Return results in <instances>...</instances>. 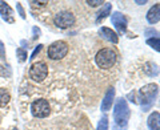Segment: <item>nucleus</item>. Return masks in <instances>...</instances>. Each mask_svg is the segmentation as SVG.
Returning <instances> with one entry per match:
<instances>
[{"mask_svg": "<svg viewBox=\"0 0 160 130\" xmlns=\"http://www.w3.org/2000/svg\"><path fill=\"white\" fill-rule=\"evenodd\" d=\"M128 118H129V108L127 105V101L124 98H119L116 101V105H115V109H113L115 122H116L118 126L126 129Z\"/></svg>", "mask_w": 160, "mask_h": 130, "instance_id": "f257e3e1", "label": "nucleus"}, {"mask_svg": "<svg viewBox=\"0 0 160 130\" xmlns=\"http://www.w3.org/2000/svg\"><path fill=\"white\" fill-rule=\"evenodd\" d=\"M118 60V54L112 48H103L96 53L95 61H96L98 67L102 69H109L112 68Z\"/></svg>", "mask_w": 160, "mask_h": 130, "instance_id": "f03ea898", "label": "nucleus"}, {"mask_svg": "<svg viewBox=\"0 0 160 130\" xmlns=\"http://www.w3.org/2000/svg\"><path fill=\"white\" fill-rule=\"evenodd\" d=\"M158 92H159V88H158L156 84H148L140 89L139 100H140V104H142L144 112L148 110V109L152 106L153 100L158 96Z\"/></svg>", "mask_w": 160, "mask_h": 130, "instance_id": "7ed1b4c3", "label": "nucleus"}, {"mask_svg": "<svg viewBox=\"0 0 160 130\" xmlns=\"http://www.w3.org/2000/svg\"><path fill=\"white\" fill-rule=\"evenodd\" d=\"M69 47L66 41H55L48 47L47 56L51 60H62L67 56Z\"/></svg>", "mask_w": 160, "mask_h": 130, "instance_id": "20e7f679", "label": "nucleus"}, {"mask_svg": "<svg viewBox=\"0 0 160 130\" xmlns=\"http://www.w3.org/2000/svg\"><path fill=\"white\" fill-rule=\"evenodd\" d=\"M48 76V65L44 61L33 63L29 68V78L35 82H43Z\"/></svg>", "mask_w": 160, "mask_h": 130, "instance_id": "39448f33", "label": "nucleus"}, {"mask_svg": "<svg viewBox=\"0 0 160 130\" xmlns=\"http://www.w3.org/2000/svg\"><path fill=\"white\" fill-rule=\"evenodd\" d=\"M31 112L33 114V117L46 118L51 113V106H49V102L46 98H38L31 105Z\"/></svg>", "mask_w": 160, "mask_h": 130, "instance_id": "423d86ee", "label": "nucleus"}, {"mask_svg": "<svg viewBox=\"0 0 160 130\" xmlns=\"http://www.w3.org/2000/svg\"><path fill=\"white\" fill-rule=\"evenodd\" d=\"M53 23L60 29H67L75 24V15L69 11H62L56 13V16L53 19Z\"/></svg>", "mask_w": 160, "mask_h": 130, "instance_id": "0eeeda50", "label": "nucleus"}, {"mask_svg": "<svg viewBox=\"0 0 160 130\" xmlns=\"http://www.w3.org/2000/svg\"><path fill=\"white\" fill-rule=\"evenodd\" d=\"M112 24L118 29L119 33H124L127 31V19L120 12H115L112 15Z\"/></svg>", "mask_w": 160, "mask_h": 130, "instance_id": "6e6552de", "label": "nucleus"}, {"mask_svg": "<svg viewBox=\"0 0 160 130\" xmlns=\"http://www.w3.org/2000/svg\"><path fill=\"white\" fill-rule=\"evenodd\" d=\"M147 20L149 24H155L160 20V3L155 4L153 7H151V9L147 12Z\"/></svg>", "mask_w": 160, "mask_h": 130, "instance_id": "1a4fd4ad", "label": "nucleus"}, {"mask_svg": "<svg viewBox=\"0 0 160 130\" xmlns=\"http://www.w3.org/2000/svg\"><path fill=\"white\" fill-rule=\"evenodd\" d=\"M113 97H115V89L113 88H109L108 92L106 93V97H104V100L102 101V110L103 112H108L109 109L112 108Z\"/></svg>", "mask_w": 160, "mask_h": 130, "instance_id": "9d476101", "label": "nucleus"}, {"mask_svg": "<svg viewBox=\"0 0 160 130\" xmlns=\"http://www.w3.org/2000/svg\"><path fill=\"white\" fill-rule=\"evenodd\" d=\"M147 125L149 130H160V113L153 112L149 114V117L147 119Z\"/></svg>", "mask_w": 160, "mask_h": 130, "instance_id": "9b49d317", "label": "nucleus"}, {"mask_svg": "<svg viewBox=\"0 0 160 130\" xmlns=\"http://www.w3.org/2000/svg\"><path fill=\"white\" fill-rule=\"evenodd\" d=\"M0 13L3 15V17L6 19L8 23H13V17H12L13 11H12L11 7H9L7 3L0 2Z\"/></svg>", "mask_w": 160, "mask_h": 130, "instance_id": "f8f14e48", "label": "nucleus"}, {"mask_svg": "<svg viewBox=\"0 0 160 130\" xmlns=\"http://www.w3.org/2000/svg\"><path fill=\"white\" fill-rule=\"evenodd\" d=\"M100 35H102V36L106 39V40H108V41H111V43H113V44H118V41H119L118 35L115 33L112 29H109V28L103 27L102 29H100Z\"/></svg>", "mask_w": 160, "mask_h": 130, "instance_id": "ddd939ff", "label": "nucleus"}, {"mask_svg": "<svg viewBox=\"0 0 160 130\" xmlns=\"http://www.w3.org/2000/svg\"><path fill=\"white\" fill-rule=\"evenodd\" d=\"M11 101V94L6 88H0V108L7 106Z\"/></svg>", "mask_w": 160, "mask_h": 130, "instance_id": "4468645a", "label": "nucleus"}, {"mask_svg": "<svg viewBox=\"0 0 160 130\" xmlns=\"http://www.w3.org/2000/svg\"><path fill=\"white\" fill-rule=\"evenodd\" d=\"M111 7H112V6H111L109 3H106V4L103 6V8L100 9V12L98 13V19H96V23H98V24L102 21V20L106 19L109 13H111Z\"/></svg>", "mask_w": 160, "mask_h": 130, "instance_id": "2eb2a0df", "label": "nucleus"}, {"mask_svg": "<svg viewBox=\"0 0 160 130\" xmlns=\"http://www.w3.org/2000/svg\"><path fill=\"white\" fill-rule=\"evenodd\" d=\"M147 44L149 47H152L155 51L160 52V39L159 37H153V39H148L147 40Z\"/></svg>", "mask_w": 160, "mask_h": 130, "instance_id": "dca6fc26", "label": "nucleus"}, {"mask_svg": "<svg viewBox=\"0 0 160 130\" xmlns=\"http://www.w3.org/2000/svg\"><path fill=\"white\" fill-rule=\"evenodd\" d=\"M98 130H108V118L106 116L102 117V119L99 121Z\"/></svg>", "mask_w": 160, "mask_h": 130, "instance_id": "f3484780", "label": "nucleus"}, {"mask_svg": "<svg viewBox=\"0 0 160 130\" xmlns=\"http://www.w3.org/2000/svg\"><path fill=\"white\" fill-rule=\"evenodd\" d=\"M18 54H19V60H20V61H26V60H27V52H24L23 49H18Z\"/></svg>", "mask_w": 160, "mask_h": 130, "instance_id": "a211bd4d", "label": "nucleus"}, {"mask_svg": "<svg viewBox=\"0 0 160 130\" xmlns=\"http://www.w3.org/2000/svg\"><path fill=\"white\" fill-rule=\"evenodd\" d=\"M87 3H88L91 7H98V6H100V4H103L102 0H92V2H91V0H88Z\"/></svg>", "mask_w": 160, "mask_h": 130, "instance_id": "6ab92c4d", "label": "nucleus"}, {"mask_svg": "<svg viewBox=\"0 0 160 130\" xmlns=\"http://www.w3.org/2000/svg\"><path fill=\"white\" fill-rule=\"evenodd\" d=\"M149 35H155V36H160V33L153 31V29H147L146 31V36H149Z\"/></svg>", "mask_w": 160, "mask_h": 130, "instance_id": "aec40b11", "label": "nucleus"}, {"mask_svg": "<svg viewBox=\"0 0 160 130\" xmlns=\"http://www.w3.org/2000/svg\"><path fill=\"white\" fill-rule=\"evenodd\" d=\"M13 130H16V129H13Z\"/></svg>", "mask_w": 160, "mask_h": 130, "instance_id": "412c9836", "label": "nucleus"}]
</instances>
